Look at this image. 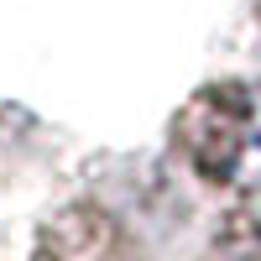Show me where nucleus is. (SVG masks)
Instances as JSON below:
<instances>
[{
  "label": "nucleus",
  "instance_id": "1",
  "mask_svg": "<svg viewBox=\"0 0 261 261\" xmlns=\"http://www.w3.org/2000/svg\"><path fill=\"white\" fill-rule=\"evenodd\" d=\"M199 162L235 188H261V84L214 89L204 99Z\"/></svg>",
  "mask_w": 261,
  "mask_h": 261
}]
</instances>
